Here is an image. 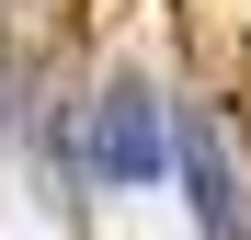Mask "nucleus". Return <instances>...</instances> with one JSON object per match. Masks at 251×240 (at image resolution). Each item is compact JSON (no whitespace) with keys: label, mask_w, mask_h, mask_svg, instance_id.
<instances>
[{"label":"nucleus","mask_w":251,"mask_h":240,"mask_svg":"<svg viewBox=\"0 0 251 240\" xmlns=\"http://www.w3.org/2000/svg\"><path fill=\"white\" fill-rule=\"evenodd\" d=\"M80 172L114 183V194L172 172V103H160L149 69H103L92 80V103H80Z\"/></svg>","instance_id":"f257e3e1"},{"label":"nucleus","mask_w":251,"mask_h":240,"mask_svg":"<svg viewBox=\"0 0 251 240\" xmlns=\"http://www.w3.org/2000/svg\"><path fill=\"white\" fill-rule=\"evenodd\" d=\"M172 172L194 194V240H251V137L217 103H172Z\"/></svg>","instance_id":"f03ea898"}]
</instances>
